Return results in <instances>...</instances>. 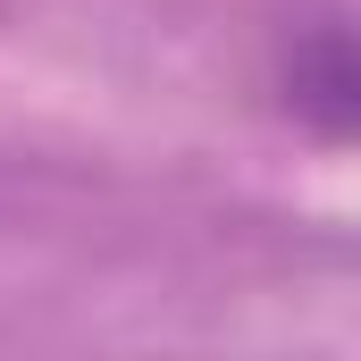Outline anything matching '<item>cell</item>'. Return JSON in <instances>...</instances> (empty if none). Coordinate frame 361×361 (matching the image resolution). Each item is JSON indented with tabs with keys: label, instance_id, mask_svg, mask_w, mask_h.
<instances>
[{
	"label": "cell",
	"instance_id": "6da1fadb",
	"mask_svg": "<svg viewBox=\"0 0 361 361\" xmlns=\"http://www.w3.org/2000/svg\"><path fill=\"white\" fill-rule=\"evenodd\" d=\"M269 85H277V109L294 118V135H311L319 152H345V143H353L361 76H353V25H345V8L294 17V25L277 34Z\"/></svg>",
	"mask_w": 361,
	"mask_h": 361
}]
</instances>
